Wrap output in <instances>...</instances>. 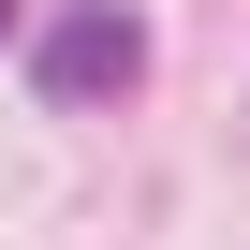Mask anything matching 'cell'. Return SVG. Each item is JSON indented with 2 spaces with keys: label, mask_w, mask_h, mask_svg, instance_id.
<instances>
[{
  "label": "cell",
  "mask_w": 250,
  "mask_h": 250,
  "mask_svg": "<svg viewBox=\"0 0 250 250\" xmlns=\"http://www.w3.org/2000/svg\"><path fill=\"white\" fill-rule=\"evenodd\" d=\"M133 74H147V15L133 0H59L30 30V88L44 103H133Z\"/></svg>",
  "instance_id": "6da1fadb"
},
{
  "label": "cell",
  "mask_w": 250,
  "mask_h": 250,
  "mask_svg": "<svg viewBox=\"0 0 250 250\" xmlns=\"http://www.w3.org/2000/svg\"><path fill=\"white\" fill-rule=\"evenodd\" d=\"M0 44H15V0H0Z\"/></svg>",
  "instance_id": "7a4b0ae2"
}]
</instances>
